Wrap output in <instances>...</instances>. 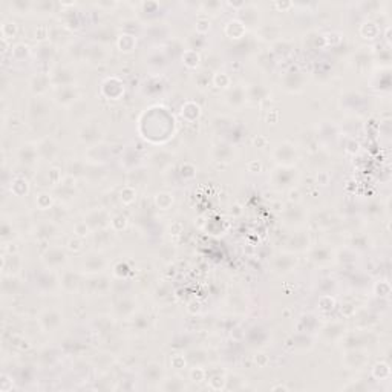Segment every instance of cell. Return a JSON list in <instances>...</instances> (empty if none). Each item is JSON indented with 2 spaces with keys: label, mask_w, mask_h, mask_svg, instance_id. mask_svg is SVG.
Instances as JSON below:
<instances>
[{
  "label": "cell",
  "mask_w": 392,
  "mask_h": 392,
  "mask_svg": "<svg viewBox=\"0 0 392 392\" xmlns=\"http://www.w3.org/2000/svg\"><path fill=\"white\" fill-rule=\"evenodd\" d=\"M274 159L277 161V164L280 167H293V165L297 162L299 159V154L296 147L291 143H282L279 144L274 152H273Z\"/></svg>",
  "instance_id": "1"
},
{
  "label": "cell",
  "mask_w": 392,
  "mask_h": 392,
  "mask_svg": "<svg viewBox=\"0 0 392 392\" xmlns=\"http://www.w3.org/2000/svg\"><path fill=\"white\" fill-rule=\"evenodd\" d=\"M43 264L46 268L49 270H57L62 267L66 259H68V254L66 251L62 248V247H49L46 251L43 253Z\"/></svg>",
  "instance_id": "2"
},
{
  "label": "cell",
  "mask_w": 392,
  "mask_h": 392,
  "mask_svg": "<svg viewBox=\"0 0 392 392\" xmlns=\"http://www.w3.org/2000/svg\"><path fill=\"white\" fill-rule=\"evenodd\" d=\"M84 221L89 224V227L94 232L106 229L108 225H111V215L108 213V210L104 208H94L86 215Z\"/></svg>",
  "instance_id": "3"
},
{
  "label": "cell",
  "mask_w": 392,
  "mask_h": 392,
  "mask_svg": "<svg viewBox=\"0 0 392 392\" xmlns=\"http://www.w3.org/2000/svg\"><path fill=\"white\" fill-rule=\"evenodd\" d=\"M49 78H51V84L55 86L57 89L60 87H66V86H74V81H75V77L71 69L68 68H55L51 74H49Z\"/></svg>",
  "instance_id": "4"
},
{
  "label": "cell",
  "mask_w": 392,
  "mask_h": 392,
  "mask_svg": "<svg viewBox=\"0 0 392 392\" xmlns=\"http://www.w3.org/2000/svg\"><path fill=\"white\" fill-rule=\"evenodd\" d=\"M296 170L293 167H279L274 170L271 181H273L274 187L277 189H286L293 184V181L296 179Z\"/></svg>",
  "instance_id": "5"
},
{
  "label": "cell",
  "mask_w": 392,
  "mask_h": 392,
  "mask_svg": "<svg viewBox=\"0 0 392 392\" xmlns=\"http://www.w3.org/2000/svg\"><path fill=\"white\" fill-rule=\"evenodd\" d=\"M239 17L237 20L242 23L245 28H256L259 26V19H261V14H259V9L253 6V5H245L240 8L239 11Z\"/></svg>",
  "instance_id": "6"
},
{
  "label": "cell",
  "mask_w": 392,
  "mask_h": 392,
  "mask_svg": "<svg viewBox=\"0 0 392 392\" xmlns=\"http://www.w3.org/2000/svg\"><path fill=\"white\" fill-rule=\"evenodd\" d=\"M101 137H103L101 129H100L97 124H94V123H87V124H84V126L81 127V130H80V135H78L80 141L84 143V144H89L90 147L100 144Z\"/></svg>",
  "instance_id": "7"
},
{
  "label": "cell",
  "mask_w": 392,
  "mask_h": 392,
  "mask_svg": "<svg viewBox=\"0 0 392 392\" xmlns=\"http://www.w3.org/2000/svg\"><path fill=\"white\" fill-rule=\"evenodd\" d=\"M63 317L57 310H46L40 315V325L46 333H54V331L62 325Z\"/></svg>",
  "instance_id": "8"
},
{
  "label": "cell",
  "mask_w": 392,
  "mask_h": 392,
  "mask_svg": "<svg viewBox=\"0 0 392 392\" xmlns=\"http://www.w3.org/2000/svg\"><path fill=\"white\" fill-rule=\"evenodd\" d=\"M49 111H51V108H49L48 101L44 100L41 95H34L31 98V101H29V104H28L29 115H31L33 118H37V119L49 115Z\"/></svg>",
  "instance_id": "9"
},
{
  "label": "cell",
  "mask_w": 392,
  "mask_h": 392,
  "mask_svg": "<svg viewBox=\"0 0 392 392\" xmlns=\"http://www.w3.org/2000/svg\"><path fill=\"white\" fill-rule=\"evenodd\" d=\"M37 152H39V158L52 161L58 157L60 149H58V144L52 138H44L37 144Z\"/></svg>",
  "instance_id": "10"
},
{
  "label": "cell",
  "mask_w": 392,
  "mask_h": 392,
  "mask_svg": "<svg viewBox=\"0 0 392 392\" xmlns=\"http://www.w3.org/2000/svg\"><path fill=\"white\" fill-rule=\"evenodd\" d=\"M84 58L90 65H101L108 58V52L100 43H92L87 48H84Z\"/></svg>",
  "instance_id": "11"
},
{
  "label": "cell",
  "mask_w": 392,
  "mask_h": 392,
  "mask_svg": "<svg viewBox=\"0 0 392 392\" xmlns=\"http://www.w3.org/2000/svg\"><path fill=\"white\" fill-rule=\"evenodd\" d=\"M225 101L232 108H240L247 103V90L242 86H235L227 89L225 92Z\"/></svg>",
  "instance_id": "12"
},
{
  "label": "cell",
  "mask_w": 392,
  "mask_h": 392,
  "mask_svg": "<svg viewBox=\"0 0 392 392\" xmlns=\"http://www.w3.org/2000/svg\"><path fill=\"white\" fill-rule=\"evenodd\" d=\"M55 101L58 104H63V106H69V104H74L80 98V92L77 87L74 86H66V87H60L55 90Z\"/></svg>",
  "instance_id": "13"
},
{
  "label": "cell",
  "mask_w": 392,
  "mask_h": 392,
  "mask_svg": "<svg viewBox=\"0 0 392 392\" xmlns=\"http://www.w3.org/2000/svg\"><path fill=\"white\" fill-rule=\"evenodd\" d=\"M101 90H103V95L108 97L109 100H118L124 94V86L118 78L112 77V78H108L103 83Z\"/></svg>",
  "instance_id": "14"
},
{
  "label": "cell",
  "mask_w": 392,
  "mask_h": 392,
  "mask_svg": "<svg viewBox=\"0 0 392 392\" xmlns=\"http://www.w3.org/2000/svg\"><path fill=\"white\" fill-rule=\"evenodd\" d=\"M19 161L22 165H26V167H34L37 164L39 159V152H37V146L33 144H25L19 149Z\"/></svg>",
  "instance_id": "15"
},
{
  "label": "cell",
  "mask_w": 392,
  "mask_h": 392,
  "mask_svg": "<svg viewBox=\"0 0 392 392\" xmlns=\"http://www.w3.org/2000/svg\"><path fill=\"white\" fill-rule=\"evenodd\" d=\"M304 83H305V75L300 71L286 72V75L283 77V87L286 90H290V92H297V90H300L304 87Z\"/></svg>",
  "instance_id": "16"
},
{
  "label": "cell",
  "mask_w": 392,
  "mask_h": 392,
  "mask_svg": "<svg viewBox=\"0 0 392 392\" xmlns=\"http://www.w3.org/2000/svg\"><path fill=\"white\" fill-rule=\"evenodd\" d=\"M104 267H106V261H104V258L101 254L98 253H90L87 254L86 258H84V262H83V268L86 273H90V274H97L100 273V271L104 270Z\"/></svg>",
  "instance_id": "17"
},
{
  "label": "cell",
  "mask_w": 392,
  "mask_h": 392,
  "mask_svg": "<svg viewBox=\"0 0 392 392\" xmlns=\"http://www.w3.org/2000/svg\"><path fill=\"white\" fill-rule=\"evenodd\" d=\"M78 285H80V276L72 270H65L62 276H60V286H62L66 293L77 291Z\"/></svg>",
  "instance_id": "18"
},
{
  "label": "cell",
  "mask_w": 392,
  "mask_h": 392,
  "mask_svg": "<svg viewBox=\"0 0 392 392\" xmlns=\"http://www.w3.org/2000/svg\"><path fill=\"white\" fill-rule=\"evenodd\" d=\"M20 268H22V258H20L17 253H9V254H6L5 258H3V261H2L3 274L17 276Z\"/></svg>",
  "instance_id": "19"
},
{
  "label": "cell",
  "mask_w": 392,
  "mask_h": 392,
  "mask_svg": "<svg viewBox=\"0 0 392 392\" xmlns=\"http://www.w3.org/2000/svg\"><path fill=\"white\" fill-rule=\"evenodd\" d=\"M23 285H22V280L17 277V276H12V274H3V279H2V293L5 296H16L22 291Z\"/></svg>",
  "instance_id": "20"
},
{
  "label": "cell",
  "mask_w": 392,
  "mask_h": 392,
  "mask_svg": "<svg viewBox=\"0 0 392 392\" xmlns=\"http://www.w3.org/2000/svg\"><path fill=\"white\" fill-rule=\"evenodd\" d=\"M304 218H305L304 208L300 207V205H297V204L288 205L285 212H283L285 224H288V225H299V224H302Z\"/></svg>",
  "instance_id": "21"
},
{
  "label": "cell",
  "mask_w": 392,
  "mask_h": 392,
  "mask_svg": "<svg viewBox=\"0 0 392 392\" xmlns=\"http://www.w3.org/2000/svg\"><path fill=\"white\" fill-rule=\"evenodd\" d=\"M58 233V225L54 221H43L37 225L36 229V236L41 240L51 239Z\"/></svg>",
  "instance_id": "22"
},
{
  "label": "cell",
  "mask_w": 392,
  "mask_h": 392,
  "mask_svg": "<svg viewBox=\"0 0 392 392\" xmlns=\"http://www.w3.org/2000/svg\"><path fill=\"white\" fill-rule=\"evenodd\" d=\"M49 86H51V78L46 74H37L36 77H33V80H31V90H33L34 95L44 94Z\"/></svg>",
  "instance_id": "23"
},
{
  "label": "cell",
  "mask_w": 392,
  "mask_h": 392,
  "mask_svg": "<svg viewBox=\"0 0 392 392\" xmlns=\"http://www.w3.org/2000/svg\"><path fill=\"white\" fill-rule=\"evenodd\" d=\"M245 33H247V28L237 19L230 20V22H227V25H225V34H227L230 39L242 40V37H245Z\"/></svg>",
  "instance_id": "24"
},
{
  "label": "cell",
  "mask_w": 392,
  "mask_h": 392,
  "mask_svg": "<svg viewBox=\"0 0 392 392\" xmlns=\"http://www.w3.org/2000/svg\"><path fill=\"white\" fill-rule=\"evenodd\" d=\"M137 310V304L133 302L132 299H121L119 302L115 304V311L118 317H132Z\"/></svg>",
  "instance_id": "25"
},
{
  "label": "cell",
  "mask_w": 392,
  "mask_h": 392,
  "mask_svg": "<svg viewBox=\"0 0 392 392\" xmlns=\"http://www.w3.org/2000/svg\"><path fill=\"white\" fill-rule=\"evenodd\" d=\"M296 265V258L291 254H282V256H277L273 267L277 273H288V271L293 270V267Z\"/></svg>",
  "instance_id": "26"
},
{
  "label": "cell",
  "mask_w": 392,
  "mask_h": 392,
  "mask_svg": "<svg viewBox=\"0 0 392 392\" xmlns=\"http://www.w3.org/2000/svg\"><path fill=\"white\" fill-rule=\"evenodd\" d=\"M55 55V46L52 43H40L36 48V58H39L41 63H46L52 60Z\"/></svg>",
  "instance_id": "27"
},
{
  "label": "cell",
  "mask_w": 392,
  "mask_h": 392,
  "mask_svg": "<svg viewBox=\"0 0 392 392\" xmlns=\"http://www.w3.org/2000/svg\"><path fill=\"white\" fill-rule=\"evenodd\" d=\"M135 44H137V37L133 34L124 33L117 37V46L121 52H132L135 49Z\"/></svg>",
  "instance_id": "28"
},
{
  "label": "cell",
  "mask_w": 392,
  "mask_h": 392,
  "mask_svg": "<svg viewBox=\"0 0 392 392\" xmlns=\"http://www.w3.org/2000/svg\"><path fill=\"white\" fill-rule=\"evenodd\" d=\"M199 115H201V108L193 101L186 103L183 109H181V117H183L186 121H190V123L195 121L196 118H199Z\"/></svg>",
  "instance_id": "29"
},
{
  "label": "cell",
  "mask_w": 392,
  "mask_h": 392,
  "mask_svg": "<svg viewBox=\"0 0 392 392\" xmlns=\"http://www.w3.org/2000/svg\"><path fill=\"white\" fill-rule=\"evenodd\" d=\"M112 233L111 230H106V229H103V230H97L94 232V244L100 248H108L112 245Z\"/></svg>",
  "instance_id": "30"
},
{
  "label": "cell",
  "mask_w": 392,
  "mask_h": 392,
  "mask_svg": "<svg viewBox=\"0 0 392 392\" xmlns=\"http://www.w3.org/2000/svg\"><path fill=\"white\" fill-rule=\"evenodd\" d=\"M62 181H63V176H62L60 169L51 167L46 172V175H44V179H40L39 183L40 186H58V184H62Z\"/></svg>",
  "instance_id": "31"
},
{
  "label": "cell",
  "mask_w": 392,
  "mask_h": 392,
  "mask_svg": "<svg viewBox=\"0 0 392 392\" xmlns=\"http://www.w3.org/2000/svg\"><path fill=\"white\" fill-rule=\"evenodd\" d=\"M259 36L267 41H277L280 36V28L277 25H264L259 29Z\"/></svg>",
  "instance_id": "32"
},
{
  "label": "cell",
  "mask_w": 392,
  "mask_h": 392,
  "mask_svg": "<svg viewBox=\"0 0 392 392\" xmlns=\"http://www.w3.org/2000/svg\"><path fill=\"white\" fill-rule=\"evenodd\" d=\"M245 90H247V101H250V103L262 101L267 95V89L262 84H253Z\"/></svg>",
  "instance_id": "33"
},
{
  "label": "cell",
  "mask_w": 392,
  "mask_h": 392,
  "mask_svg": "<svg viewBox=\"0 0 392 392\" xmlns=\"http://www.w3.org/2000/svg\"><path fill=\"white\" fill-rule=\"evenodd\" d=\"M213 157L216 161H222V162H229L233 157V149L230 144H218L213 149Z\"/></svg>",
  "instance_id": "34"
},
{
  "label": "cell",
  "mask_w": 392,
  "mask_h": 392,
  "mask_svg": "<svg viewBox=\"0 0 392 392\" xmlns=\"http://www.w3.org/2000/svg\"><path fill=\"white\" fill-rule=\"evenodd\" d=\"M29 192V183L26 178L17 176L11 181V193H14L16 196H25Z\"/></svg>",
  "instance_id": "35"
},
{
  "label": "cell",
  "mask_w": 392,
  "mask_h": 392,
  "mask_svg": "<svg viewBox=\"0 0 392 392\" xmlns=\"http://www.w3.org/2000/svg\"><path fill=\"white\" fill-rule=\"evenodd\" d=\"M111 288V282L108 277H97L90 280V291L94 294H104Z\"/></svg>",
  "instance_id": "36"
},
{
  "label": "cell",
  "mask_w": 392,
  "mask_h": 392,
  "mask_svg": "<svg viewBox=\"0 0 392 392\" xmlns=\"http://www.w3.org/2000/svg\"><path fill=\"white\" fill-rule=\"evenodd\" d=\"M212 84H213L215 87H218V89H230V86H232V78H230V75H229V74L218 71L216 74H213V77H212Z\"/></svg>",
  "instance_id": "37"
},
{
  "label": "cell",
  "mask_w": 392,
  "mask_h": 392,
  "mask_svg": "<svg viewBox=\"0 0 392 392\" xmlns=\"http://www.w3.org/2000/svg\"><path fill=\"white\" fill-rule=\"evenodd\" d=\"M183 63H184L187 68L195 69V68H198V66H199V63H201V57H199L198 52L193 51V49H186V51L183 52Z\"/></svg>",
  "instance_id": "38"
},
{
  "label": "cell",
  "mask_w": 392,
  "mask_h": 392,
  "mask_svg": "<svg viewBox=\"0 0 392 392\" xmlns=\"http://www.w3.org/2000/svg\"><path fill=\"white\" fill-rule=\"evenodd\" d=\"M345 333V328L340 325V323H333V325H328L325 329H323V336L326 340H339Z\"/></svg>",
  "instance_id": "39"
},
{
  "label": "cell",
  "mask_w": 392,
  "mask_h": 392,
  "mask_svg": "<svg viewBox=\"0 0 392 392\" xmlns=\"http://www.w3.org/2000/svg\"><path fill=\"white\" fill-rule=\"evenodd\" d=\"M36 205L39 210H51L54 207V196L48 192H41L36 198Z\"/></svg>",
  "instance_id": "40"
},
{
  "label": "cell",
  "mask_w": 392,
  "mask_h": 392,
  "mask_svg": "<svg viewBox=\"0 0 392 392\" xmlns=\"http://www.w3.org/2000/svg\"><path fill=\"white\" fill-rule=\"evenodd\" d=\"M144 375L149 382H159L161 377H162V366L158 365V363H150L149 366H146V371H144Z\"/></svg>",
  "instance_id": "41"
},
{
  "label": "cell",
  "mask_w": 392,
  "mask_h": 392,
  "mask_svg": "<svg viewBox=\"0 0 392 392\" xmlns=\"http://www.w3.org/2000/svg\"><path fill=\"white\" fill-rule=\"evenodd\" d=\"M155 204L159 210H169L173 204V196L170 193L161 192L155 196Z\"/></svg>",
  "instance_id": "42"
},
{
  "label": "cell",
  "mask_w": 392,
  "mask_h": 392,
  "mask_svg": "<svg viewBox=\"0 0 392 392\" xmlns=\"http://www.w3.org/2000/svg\"><path fill=\"white\" fill-rule=\"evenodd\" d=\"M9 6L14 12H17V14H26V12L34 9V3L28 2V0H12Z\"/></svg>",
  "instance_id": "43"
},
{
  "label": "cell",
  "mask_w": 392,
  "mask_h": 392,
  "mask_svg": "<svg viewBox=\"0 0 392 392\" xmlns=\"http://www.w3.org/2000/svg\"><path fill=\"white\" fill-rule=\"evenodd\" d=\"M311 259L314 262H320V264L322 262H326V261L331 259V251L326 247H315L311 251Z\"/></svg>",
  "instance_id": "44"
},
{
  "label": "cell",
  "mask_w": 392,
  "mask_h": 392,
  "mask_svg": "<svg viewBox=\"0 0 392 392\" xmlns=\"http://www.w3.org/2000/svg\"><path fill=\"white\" fill-rule=\"evenodd\" d=\"M29 54H31V49H29V46H28V44H25V43L16 44V46H14L12 51H11V57L14 60H17V62H22V60H25Z\"/></svg>",
  "instance_id": "45"
},
{
  "label": "cell",
  "mask_w": 392,
  "mask_h": 392,
  "mask_svg": "<svg viewBox=\"0 0 392 392\" xmlns=\"http://www.w3.org/2000/svg\"><path fill=\"white\" fill-rule=\"evenodd\" d=\"M17 36V25L11 22V20H5L2 23V37L3 40H9V39H14Z\"/></svg>",
  "instance_id": "46"
},
{
  "label": "cell",
  "mask_w": 392,
  "mask_h": 392,
  "mask_svg": "<svg viewBox=\"0 0 392 392\" xmlns=\"http://www.w3.org/2000/svg\"><path fill=\"white\" fill-rule=\"evenodd\" d=\"M119 199L124 205H130L135 199H137V192L132 186H126L121 192H119Z\"/></svg>",
  "instance_id": "47"
},
{
  "label": "cell",
  "mask_w": 392,
  "mask_h": 392,
  "mask_svg": "<svg viewBox=\"0 0 392 392\" xmlns=\"http://www.w3.org/2000/svg\"><path fill=\"white\" fill-rule=\"evenodd\" d=\"M55 282H57V279H55L52 274L44 273V274H41V276L39 277V280H37V285L40 286V288H41L43 291H51V290L54 288Z\"/></svg>",
  "instance_id": "48"
},
{
  "label": "cell",
  "mask_w": 392,
  "mask_h": 392,
  "mask_svg": "<svg viewBox=\"0 0 392 392\" xmlns=\"http://www.w3.org/2000/svg\"><path fill=\"white\" fill-rule=\"evenodd\" d=\"M109 227L112 229V232H121L127 227V218L123 215H115L111 218V225Z\"/></svg>",
  "instance_id": "49"
},
{
  "label": "cell",
  "mask_w": 392,
  "mask_h": 392,
  "mask_svg": "<svg viewBox=\"0 0 392 392\" xmlns=\"http://www.w3.org/2000/svg\"><path fill=\"white\" fill-rule=\"evenodd\" d=\"M187 41H189V44H190V49H193V51L201 49V48L204 46V44H205V39H204V36H202V34H198V33L190 34L189 39H187Z\"/></svg>",
  "instance_id": "50"
},
{
  "label": "cell",
  "mask_w": 392,
  "mask_h": 392,
  "mask_svg": "<svg viewBox=\"0 0 392 392\" xmlns=\"http://www.w3.org/2000/svg\"><path fill=\"white\" fill-rule=\"evenodd\" d=\"M167 36V28L162 25H154L149 28V37L152 40H159Z\"/></svg>",
  "instance_id": "51"
},
{
  "label": "cell",
  "mask_w": 392,
  "mask_h": 392,
  "mask_svg": "<svg viewBox=\"0 0 392 392\" xmlns=\"http://www.w3.org/2000/svg\"><path fill=\"white\" fill-rule=\"evenodd\" d=\"M95 36H97V43H100V44L108 43V41H111V40L115 39V33L112 31V29H109V28L98 29V31L95 33Z\"/></svg>",
  "instance_id": "52"
},
{
  "label": "cell",
  "mask_w": 392,
  "mask_h": 392,
  "mask_svg": "<svg viewBox=\"0 0 392 392\" xmlns=\"http://www.w3.org/2000/svg\"><path fill=\"white\" fill-rule=\"evenodd\" d=\"M90 232H92V229L89 227V224L86 221H78L77 224L74 225V233H75V236H77V237L84 239Z\"/></svg>",
  "instance_id": "53"
},
{
  "label": "cell",
  "mask_w": 392,
  "mask_h": 392,
  "mask_svg": "<svg viewBox=\"0 0 392 392\" xmlns=\"http://www.w3.org/2000/svg\"><path fill=\"white\" fill-rule=\"evenodd\" d=\"M308 242H310V239H308V235L307 233H299L296 235V237L293 239V245H294V250H305V247H308Z\"/></svg>",
  "instance_id": "54"
},
{
  "label": "cell",
  "mask_w": 392,
  "mask_h": 392,
  "mask_svg": "<svg viewBox=\"0 0 392 392\" xmlns=\"http://www.w3.org/2000/svg\"><path fill=\"white\" fill-rule=\"evenodd\" d=\"M12 233H14L12 224H9L8 221H3L2 229H0V236H2V240H3V242H6V240L12 239Z\"/></svg>",
  "instance_id": "55"
},
{
  "label": "cell",
  "mask_w": 392,
  "mask_h": 392,
  "mask_svg": "<svg viewBox=\"0 0 392 392\" xmlns=\"http://www.w3.org/2000/svg\"><path fill=\"white\" fill-rule=\"evenodd\" d=\"M210 29V20L207 17H201L198 22H196V26H195V33L198 34H202L205 36V33Z\"/></svg>",
  "instance_id": "56"
},
{
  "label": "cell",
  "mask_w": 392,
  "mask_h": 392,
  "mask_svg": "<svg viewBox=\"0 0 392 392\" xmlns=\"http://www.w3.org/2000/svg\"><path fill=\"white\" fill-rule=\"evenodd\" d=\"M190 379L193 382H202V380H205V371L202 368H199V366L192 368V371H190Z\"/></svg>",
  "instance_id": "57"
},
{
  "label": "cell",
  "mask_w": 392,
  "mask_h": 392,
  "mask_svg": "<svg viewBox=\"0 0 392 392\" xmlns=\"http://www.w3.org/2000/svg\"><path fill=\"white\" fill-rule=\"evenodd\" d=\"M133 323L137 325V328H138L140 331H143V329L149 325V315H146V314L135 315V317H133Z\"/></svg>",
  "instance_id": "58"
},
{
  "label": "cell",
  "mask_w": 392,
  "mask_h": 392,
  "mask_svg": "<svg viewBox=\"0 0 392 392\" xmlns=\"http://www.w3.org/2000/svg\"><path fill=\"white\" fill-rule=\"evenodd\" d=\"M68 248L71 250V251H80L81 248H83V239L81 237H72V239H69V242H68Z\"/></svg>",
  "instance_id": "59"
},
{
  "label": "cell",
  "mask_w": 392,
  "mask_h": 392,
  "mask_svg": "<svg viewBox=\"0 0 392 392\" xmlns=\"http://www.w3.org/2000/svg\"><path fill=\"white\" fill-rule=\"evenodd\" d=\"M172 365H173V368L183 369L184 365H186V360H184L183 355H173V357H172Z\"/></svg>",
  "instance_id": "60"
},
{
  "label": "cell",
  "mask_w": 392,
  "mask_h": 392,
  "mask_svg": "<svg viewBox=\"0 0 392 392\" xmlns=\"http://www.w3.org/2000/svg\"><path fill=\"white\" fill-rule=\"evenodd\" d=\"M195 175H196V169H195V165H193V167H192L190 170L187 169V162L183 165V167H181V176H183V178H193Z\"/></svg>",
  "instance_id": "61"
},
{
  "label": "cell",
  "mask_w": 392,
  "mask_h": 392,
  "mask_svg": "<svg viewBox=\"0 0 392 392\" xmlns=\"http://www.w3.org/2000/svg\"><path fill=\"white\" fill-rule=\"evenodd\" d=\"M354 146H358V143H355L354 140H351V141H348V152H357V149H354Z\"/></svg>",
  "instance_id": "62"
}]
</instances>
